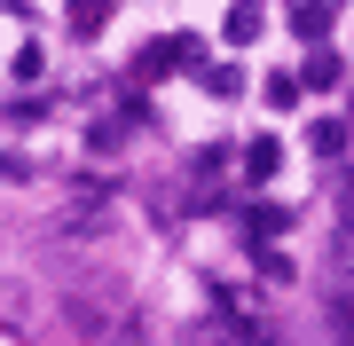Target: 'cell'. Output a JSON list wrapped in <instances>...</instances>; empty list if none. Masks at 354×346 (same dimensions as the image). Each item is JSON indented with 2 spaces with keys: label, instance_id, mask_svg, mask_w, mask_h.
<instances>
[{
  "label": "cell",
  "instance_id": "obj_3",
  "mask_svg": "<svg viewBox=\"0 0 354 346\" xmlns=\"http://www.w3.org/2000/svg\"><path fill=\"white\" fill-rule=\"evenodd\" d=\"M64 8H71L79 32H102V24H111V0H64Z\"/></svg>",
  "mask_w": 354,
  "mask_h": 346
},
{
  "label": "cell",
  "instance_id": "obj_4",
  "mask_svg": "<svg viewBox=\"0 0 354 346\" xmlns=\"http://www.w3.org/2000/svg\"><path fill=\"white\" fill-rule=\"evenodd\" d=\"M260 32V0H236V8H228V39H236V48H244V39H252Z\"/></svg>",
  "mask_w": 354,
  "mask_h": 346
},
{
  "label": "cell",
  "instance_id": "obj_10",
  "mask_svg": "<svg viewBox=\"0 0 354 346\" xmlns=\"http://www.w3.org/2000/svg\"><path fill=\"white\" fill-rule=\"evenodd\" d=\"M339 213H346V236H354V166L339 173Z\"/></svg>",
  "mask_w": 354,
  "mask_h": 346
},
{
  "label": "cell",
  "instance_id": "obj_7",
  "mask_svg": "<svg viewBox=\"0 0 354 346\" xmlns=\"http://www.w3.org/2000/svg\"><path fill=\"white\" fill-rule=\"evenodd\" d=\"M205 87H213V95H244V71H236V64H213V71H205Z\"/></svg>",
  "mask_w": 354,
  "mask_h": 346
},
{
  "label": "cell",
  "instance_id": "obj_6",
  "mask_svg": "<svg viewBox=\"0 0 354 346\" xmlns=\"http://www.w3.org/2000/svg\"><path fill=\"white\" fill-rule=\"evenodd\" d=\"M307 87H339V55H330V48L307 55Z\"/></svg>",
  "mask_w": 354,
  "mask_h": 346
},
{
  "label": "cell",
  "instance_id": "obj_1",
  "mask_svg": "<svg viewBox=\"0 0 354 346\" xmlns=\"http://www.w3.org/2000/svg\"><path fill=\"white\" fill-rule=\"evenodd\" d=\"M181 64H197L189 32H165V39H150V48H142V64H134V79H142V87H150V79H165V71H181Z\"/></svg>",
  "mask_w": 354,
  "mask_h": 346
},
{
  "label": "cell",
  "instance_id": "obj_8",
  "mask_svg": "<svg viewBox=\"0 0 354 346\" xmlns=\"http://www.w3.org/2000/svg\"><path fill=\"white\" fill-rule=\"evenodd\" d=\"M299 87H307V79H291V71H268V103H291Z\"/></svg>",
  "mask_w": 354,
  "mask_h": 346
},
{
  "label": "cell",
  "instance_id": "obj_2",
  "mask_svg": "<svg viewBox=\"0 0 354 346\" xmlns=\"http://www.w3.org/2000/svg\"><path fill=\"white\" fill-rule=\"evenodd\" d=\"M276 166H283V142H276V134H260L252 150H244V181H268Z\"/></svg>",
  "mask_w": 354,
  "mask_h": 346
},
{
  "label": "cell",
  "instance_id": "obj_9",
  "mask_svg": "<svg viewBox=\"0 0 354 346\" xmlns=\"http://www.w3.org/2000/svg\"><path fill=\"white\" fill-rule=\"evenodd\" d=\"M291 24H299V32H307V39H323V32H330V16H323V8H315V0H307V8H299V16H291Z\"/></svg>",
  "mask_w": 354,
  "mask_h": 346
},
{
  "label": "cell",
  "instance_id": "obj_5",
  "mask_svg": "<svg viewBox=\"0 0 354 346\" xmlns=\"http://www.w3.org/2000/svg\"><path fill=\"white\" fill-rule=\"evenodd\" d=\"M307 150H315V157H339V150H346V126H339V118H323V126L307 134Z\"/></svg>",
  "mask_w": 354,
  "mask_h": 346
}]
</instances>
